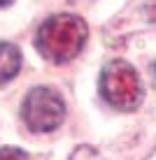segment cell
Returning a JSON list of instances; mask_svg holds the SVG:
<instances>
[{
    "label": "cell",
    "mask_w": 156,
    "mask_h": 160,
    "mask_svg": "<svg viewBox=\"0 0 156 160\" xmlns=\"http://www.w3.org/2000/svg\"><path fill=\"white\" fill-rule=\"evenodd\" d=\"M100 95L112 107L133 112L142 102V84L135 68L126 60H112L100 72Z\"/></svg>",
    "instance_id": "7a4b0ae2"
},
{
    "label": "cell",
    "mask_w": 156,
    "mask_h": 160,
    "mask_svg": "<svg viewBox=\"0 0 156 160\" xmlns=\"http://www.w3.org/2000/svg\"><path fill=\"white\" fill-rule=\"evenodd\" d=\"M21 70V51L16 44L0 42V86L12 81Z\"/></svg>",
    "instance_id": "277c9868"
},
{
    "label": "cell",
    "mask_w": 156,
    "mask_h": 160,
    "mask_svg": "<svg viewBox=\"0 0 156 160\" xmlns=\"http://www.w3.org/2000/svg\"><path fill=\"white\" fill-rule=\"evenodd\" d=\"M86 23L75 14H56L40 26L35 35V47L51 63H68L84 49Z\"/></svg>",
    "instance_id": "6da1fadb"
},
{
    "label": "cell",
    "mask_w": 156,
    "mask_h": 160,
    "mask_svg": "<svg viewBox=\"0 0 156 160\" xmlns=\"http://www.w3.org/2000/svg\"><path fill=\"white\" fill-rule=\"evenodd\" d=\"M12 2H14V0H0V7H9Z\"/></svg>",
    "instance_id": "8992f818"
},
{
    "label": "cell",
    "mask_w": 156,
    "mask_h": 160,
    "mask_svg": "<svg viewBox=\"0 0 156 160\" xmlns=\"http://www.w3.org/2000/svg\"><path fill=\"white\" fill-rule=\"evenodd\" d=\"M0 160H28V156L16 146H3L0 148Z\"/></svg>",
    "instance_id": "5b68a950"
},
{
    "label": "cell",
    "mask_w": 156,
    "mask_h": 160,
    "mask_svg": "<svg viewBox=\"0 0 156 160\" xmlns=\"http://www.w3.org/2000/svg\"><path fill=\"white\" fill-rule=\"evenodd\" d=\"M21 118L33 132L56 130L65 118V104L56 91H51L47 86H37L24 98Z\"/></svg>",
    "instance_id": "3957f363"
}]
</instances>
